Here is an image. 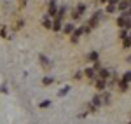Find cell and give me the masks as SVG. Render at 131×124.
<instances>
[{
    "label": "cell",
    "mask_w": 131,
    "mask_h": 124,
    "mask_svg": "<svg viewBox=\"0 0 131 124\" xmlns=\"http://www.w3.org/2000/svg\"><path fill=\"white\" fill-rule=\"evenodd\" d=\"M128 21H129V14L124 12L121 18H117V25H119V26H128Z\"/></svg>",
    "instance_id": "cell-1"
},
{
    "label": "cell",
    "mask_w": 131,
    "mask_h": 124,
    "mask_svg": "<svg viewBox=\"0 0 131 124\" xmlns=\"http://www.w3.org/2000/svg\"><path fill=\"white\" fill-rule=\"evenodd\" d=\"M56 12H58V9H56V0H49V16H56Z\"/></svg>",
    "instance_id": "cell-2"
},
{
    "label": "cell",
    "mask_w": 131,
    "mask_h": 124,
    "mask_svg": "<svg viewBox=\"0 0 131 124\" xmlns=\"http://www.w3.org/2000/svg\"><path fill=\"white\" fill-rule=\"evenodd\" d=\"M54 31H61V28H63V25H61V19H54L52 21V26H51Z\"/></svg>",
    "instance_id": "cell-3"
},
{
    "label": "cell",
    "mask_w": 131,
    "mask_h": 124,
    "mask_svg": "<svg viewBox=\"0 0 131 124\" xmlns=\"http://www.w3.org/2000/svg\"><path fill=\"white\" fill-rule=\"evenodd\" d=\"M84 75L89 77V79H94V77H96V68H88V70H84Z\"/></svg>",
    "instance_id": "cell-4"
},
{
    "label": "cell",
    "mask_w": 131,
    "mask_h": 124,
    "mask_svg": "<svg viewBox=\"0 0 131 124\" xmlns=\"http://www.w3.org/2000/svg\"><path fill=\"white\" fill-rule=\"evenodd\" d=\"M129 0H121L119 2V10H126V9H129Z\"/></svg>",
    "instance_id": "cell-5"
},
{
    "label": "cell",
    "mask_w": 131,
    "mask_h": 124,
    "mask_svg": "<svg viewBox=\"0 0 131 124\" xmlns=\"http://www.w3.org/2000/svg\"><path fill=\"white\" fill-rule=\"evenodd\" d=\"M61 30L65 31V33H68V35H70V33H73V30H75V28H73V25H72V23H67Z\"/></svg>",
    "instance_id": "cell-6"
},
{
    "label": "cell",
    "mask_w": 131,
    "mask_h": 124,
    "mask_svg": "<svg viewBox=\"0 0 131 124\" xmlns=\"http://www.w3.org/2000/svg\"><path fill=\"white\" fill-rule=\"evenodd\" d=\"M65 12H67V7H60L58 12H56V19H63L65 18Z\"/></svg>",
    "instance_id": "cell-7"
},
{
    "label": "cell",
    "mask_w": 131,
    "mask_h": 124,
    "mask_svg": "<svg viewBox=\"0 0 131 124\" xmlns=\"http://www.w3.org/2000/svg\"><path fill=\"white\" fill-rule=\"evenodd\" d=\"M105 84H107V82H105V79H101V77H100V79L96 81V89H105Z\"/></svg>",
    "instance_id": "cell-8"
},
{
    "label": "cell",
    "mask_w": 131,
    "mask_h": 124,
    "mask_svg": "<svg viewBox=\"0 0 131 124\" xmlns=\"http://www.w3.org/2000/svg\"><path fill=\"white\" fill-rule=\"evenodd\" d=\"M88 60H89V61H98V52H96V51L89 52V56H88Z\"/></svg>",
    "instance_id": "cell-9"
},
{
    "label": "cell",
    "mask_w": 131,
    "mask_h": 124,
    "mask_svg": "<svg viewBox=\"0 0 131 124\" xmlns=\"http://www.w3.org/2000/svg\"><path fill=\"white\" fill-rule=\"evenodd\" d=\"M101 103H103V102H101V96H94V98H93V103H91V105H94V107H100Z\"/></svg>",
    "instance_id": "cell-10"
},
{
    "label": "cell",
    "mask_w": 131,
    "mask_h": 124,
    "mask_svg": "<svg viewBox=\"0 0 131 124\" xmlns=\"http://www.w3.org/2000/svg\"><path fill=\"white\" fill-rule=\"evenodd\" d=\"M128 84L129 82H126V81L122 79L121 82H119V89H121V91H128Z\"/></svg>",
    "instance_id": "cell-11"
},
{
    "label": "cell",
    "mask_w": 131,
    "mask_h": 124,
    "mask_svg": "<svg viewBox=\"0 0 131 124\" xmlns=\"http://www.w3.org/2000/svg\"><path fill=\"white\" fill-rule=\"evenodd\" d=\"M42 25H44L46 28H51V26H52V21H51V18H44V21H42Z\"/></svg>",
    "instance_id": "cell-12"
},
{
    "label": "cell",
    "mask_w": 131,
    "mask_h": 124,
    "mask_svg": "<svg viewBox=\"0 0 131 124\" xmlns=\"http://www.w3.org/2000/svg\"><path fill=\"white\" fill-rule=\"evenodd\" d=\"M52 82H54V79H52V77H44V81H42L44 86H51Z\"/></svg>",
    "instance_id": "cell-13"
},
{
    "label": "cell",
    "mask_w": 131,
    "mask_h": 124,
    "mask_svg": "<svg viewBox=\"0 0 131 124\" xmlns=\"http://www.w3.org/2000/svg\"><path fill=\"white\" fill-rule=\"evenodd\" d=\"M75 10H77V12L82 16V14H84V10H86V5H84V4H79V5L75 7Z\"/></svg>",
    "instance_id": "cell-14"
},
{
    "label": "cell",
    "mask_w": 131,
    "mask_h": 124,
    "mask_svg": "<svg viewBox=\"0 0 131 124\" xmlns=\"http://www.w3.org/2000/svg\"><path fill=\"white\" fill-rule=\"evenodd\" d=\"M108 75H110V72H108L107 68H103V70H101V72H100V77H101V79H107Z\"/></svg>",
    "instance_id": "cell-15"
},
{
    "label": "cell",
    "mask_w": 131,
    "mask_h": 124,
    "mask_svg": "<svg viewBox=\"0 0 131 124\" xmlns=\"http://www.w3.org/2000/svg\"><path fill=\"white\" fill-rule=\"evenodd\" d=\"M40 63L46 66V68H49V61H47V58H46V56H40Z\"/></svg>",
    "instance_id": "cell-16"
},
{
    "label": "cell",
    "mask_w": 131,
    "mask_h": 124,
    "mask_svg": "<svg viewBox=\"0 0 131 124\" xmlns=\"http://www.w3.org/2000/svg\"><path fill=\"white\" fill-rule=\"evenodd\" d=\"M68 91H70V87L67 86V87H63V89H60V93H58V96H65V94L68 93Z\"/></svg>",
    "instance_id": "cell-17"
},
{
    "label": "cell",
    "mask_w": 131,
    "mask_h": 124,
    "mask_svg": "<svg viewBox=\"0 0 131 124\" xmlns=\"http://www.w3.org/2000/svg\"><path fill=\"white\" fill-rule=\"evenodd\" d=\"M122 47H124V49L131 47V39H128V37H126V39H124V44H122Z\"/></svg>",
    "instance_id": "cell-18"
},
{
    "label": "cell",
    "mask_w": 131,
    "mask_h": 124,
    "mask_svg": "<svg viewBox=\"0 0 131 124\" xmlns=\"http://www.w3.org/2000/svg\"><path fill=\"white\" fill-rule=\"evenodd\" d=\"M101 102H103V103H108V102H110V94L105 93L103 96H101Z\"/></svg>",
    "instance_id": "cell-19"
},
{
    "label": "cell",
    "mask_w": 131,
    "mask_h": 124,
    "mask_svg": "<svg viewBox=\"0 0 131 124\" xmlns=\"http://www.w3.org/2000/svg\"><path fill=\"white\" fill-rule=\"evenodd\" d=\"M73 33H75L77 37H81L82 33H84V26H82V28H75V30H73Z\"/></svg>",
    "instance_id": "cell-20"
},
{
    "label": "cell",
    "mask_w": 131,
    "mask_h": 124,
    "mask_svg": "<svg viewBox=\"0 0 131 124\" xmlns=\"http://www.w3.org/2000/svg\"><path fill=\"white\" fill-rule=\"evenodd\" d=\"M122 79H124L126 82H131V72H126V73H124V77H122Z\"/></svg>",
    "instance_id": "cell-21"
},
{
    "label": "cell",
    "mask_w": 131,
    "mask_h": 124,
    "mask_svg": "<svg viewBox=\"0 0 131 124\" xmlns=\"http://www.w3.org/2000/svg\"><path fill=\"white\" fill-rule=\"evenodd\" d=\"M49 105H51V102H49V100H46V102H42V103L39 105V107H40V108H47Z\"/></svg>",
    "instance_id": "cell-22"
},
{
    "label": "cell",
    "mask_w": 131,
    "mask_h": 124,
    "mask_svg": "<svg viewBox=\"0 0 131 124\" xmlns=\"http://www.w3.org/2000/svg\"><path fill=\"white\" fill-rule=\"evenodd\" d=\"M107 12H108V14H112V12H115V5H114V4H110V5L107 7Z\"/></svg>",
    "instance_id": "cell-23"
},
{
    "label": "cell",
    "mask_w": 131,
    "mask_h": 124,
    "mask_svg": "<svg viewBox=\"0 0 131 124\" xmlns=\"http://www.w3.org/2000/svg\"><path fill=\"white\" fill-rule=\"evenodd\" d=\"M72 18H73V19H79V18H81V14H79L77 10H73V14H72Z\"/></svg>",
    "instance_id": "cell-24"
},
{
    "label": "cell",
    "mask_w": 131,
    "mask_h": 124,
    "mask_svg": "<svg viewBox=\"0 0 131 124\" xmlns=\"http://www.w3.org/2000/svg\"><path fill=\"white\" fill-rule=\"evenodd\" d=\"M72 42H73V44H77V42H79V37H77V35H75V33H73V35H72Z\"/></svg>",
    "instance_id": "cell-25"
},
{
    "label": "cell",
    "mask_w": 131,
    "mask_h": 124,
    "mask_svg": "<svg viewBox=\"0 0 131 124\" xmlns=\"http://www.w3.org/2000/svg\"><path fill=\"white\" fill-rule=\"evenodd\" d=\"M128 37V31L126 30H121V39H126Z\"/></svg>",
    "instance_id": "cell-26"
},
{
    "label": "cell",
    "mask_w": 131,
    "mask_h": 124,
    "mask_svg": "<svg viewBox=\"0 0 131 124\" xmlns=\"http://www.w3.org/2000/svg\"><path fill=\"white\" fill-rule=\"evenodd\" d=\"M108 2H110V4H114V5H115V4H119V0H108Z\"/></svg>",
    "instance_id": "cell-27"
},
{
    "label": "cell",
    "mask_w": 131,
    "mask_h": 124,
    "mask_svg": "<svg viewBox=\"0 0 131 124\" xmlns=\"http://www.w3.org/2000/svg\"><path fill=\"white\" fill-rule=\"evenodd\" d=\"M128 28H129V30H131V23H128Z\"/></svg>",
    "instance_id": "cell-28"
},
{
    "label": "cell",
    "mask_w": 131,
    "mask_h": 124,
    "mask_svg": "<svg viewBox=\"0 0 131 124\" xmlns=\"http://www.w3.org/2000/svg\"><path fill=\"white\" fill-rule=\"evenodd\" d=\"M96 2H107V0H96Z\"/></svg>",
    "instance_id": "cell-29"
},
{
    "label": "cell",
    "mask_w": 131,
    "mask_h": 124,
    "mask_svg": "<svg viewBox=\"0 0 131 124\" xmlns=\"http://www.w3.org/2000/svg\"><path fill=\"white\" fill-rule=\"evenodd\" d=\"M129 124H131V122H129Z\"/></svg>",
    "instance_id": "cell-30"
}]
</instances>
